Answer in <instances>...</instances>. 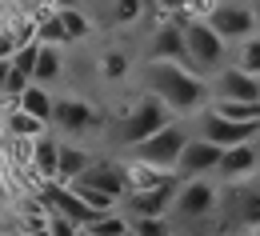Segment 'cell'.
<instances>
[{
    "mask_svg": "<svg viewBox=\"0 0 260 236\" xmlns=\"http://www.w3.org/2000/svg\"><path fill=\"white\" fill-rule=\"evenodd\" d=\"M144 88H148V96H156L172 116L204 112L208 100H212L208 80L196 76L192 68L176 64V60H148V64H144Z\"/></svg>",
    "mask_w": 260,
    "mask_h": 236,
    "instance_id": "cell-1",
    "label": "cell"
},
{
    "mask_svg": "<svg viewBox=\"0 0 260 236\" xmlns=\"http://www.w3.org/2000/svg\"><path fill=\"white\" fill-rule=\"evenodd\" d=\"M180 20V32H184V64L192 68L196 76H212L228 64V44L208 28L204 16H188V12H176Z\"/></svg>",
    "mask_w": 260,
    "mask_h": 236,
    "instance_id": "cell-2",
    "label": "cell"
},
{
    "mask_svg": "<svg viewBox=\"0 0 260 236\" xmlns=\"http://www.w3.org/2000/svg\"><path fill=\"white\" fill-rule=\"evenodd\" d=\"M216 208L244 232H260V172L244 180H220L216 184Z\"/></svg>",
    "mask_w": 260,
    "mask_h": 236,
    "instance_id": "cell-3",
    "label": "cell"
},
{
    "mask_svg": "<svg viewBox=\"0 0 260 236\" xmlns=\"http://www.w3.org/2000/svg\"><path fill=\"white\" fill-rule=\"evenodd\" d=\"M184 140H188V132H184L176 120H168V124L156 128L152 136L128 144V156L132 160H144V164H152V168H160V172H176V160H180Z\"/></svg>",
    "mask_w": 260,
    "mask_h": 236,
    "instance_id": "cell-4",
    "label": "cell"
},
{
    "mask_svg": "<svg viewBox=\"0 0 260 236\" xmlns=\"http://www.w3.org/2000/svg\"><path fill=\"white\" fill-rule=\"evenodd\" d=\"M216 212V184L208 176H188V180H176V192H172V208H168V220L180 216V220H204Z\"/></svg>",
    "mask_w": 260,
    "mask_h": 236,
    "instance_id": "cell-5",
    "label": "cell"
},
{
    "mask_svg": "<svg viewBox=\"0 0 260 236\" xmlns=\"http://www.w3.org/2000/svg\"><path fill=\"white\" fill-rule=\"evenodd\" d=\"M204 20H208V28L220 36L224 44H236V40H244V36L260 32V24H256V16H252V8H248V4H240V0L212 4V8L204 12Z\"/></svg>",
    "mask_w": 260,
    "mask_h": 236,
    "instance_id": "cell-6",
    "label": "cell"
},
{
    "mask_svg": "<svg viewBox=\"0 0 260 236\" xmlns=\"http://www.w3.org/2000/svg\"><path fill=\"white\" fill-rule=\"evenodd\" d=\"M168 120H172V112H168V108H164L156 96H148V92H144L140 100L132 104V112L120 120V132H116V136H120V144L128 148V144H136V140L152 136L156 128H164Z\"/></svg>",
    "mask_w": 260,
    "mask_h": 236,
    "instance_id": "cell-7",
    "label": "cell"
},
{
    "mask_svg": "<svg viewBox=\"0 0 260 236\" xmlns=\"http://www.w3.org/2000/svg\"><path fill=\"white\" fill-rule=\"evenodd\" d=\"M72 184V192H100V196H112V200L120 204L128 196V188H124V172H120V160H92L88 168L80 172L76 180H68Z\"/></svg>",
    "mask_w": 260,
    "mask_h": 236,
    "instance_id": "cell-8",
    "label": "cell"
},
{
    "mask_svg": "<svg viewBox=\"0 0 260 236\" xmlns=\"http://www.w3.org/2000/svg\"><path fill=\"white\" fill-rule=\"evenodd\" d=\"M196 136L212 140L216 148H232V144H244V140H260V124L256 120H224L208 108L196 124Z\"/></svg>",
    "mask_w": 260,
    "mask_h": 236,
    "instance_id": "cell-9",
    "label": "cell"
},
{
    "mask_svg": "<svg viewBox=\"0 0 260 236\" xmlns=\"http://www.w3.org/2000/svg\"><path fill=\"white\" fill-rule=\"evenodd\" d=\"M48 120L68 136H88V132H96L100 124H104L100 112L88 100H80V96H60V100H52V116H48Z\"/></svg>",
    "mask_w": 260,
    "mask_h": 236,
    "instance_id": "cell-10",
    "label": "cell"
},
{
    "mask_svg": "<svg viewBox=\"0 0 260 236\" xmlns=\"http://www.w3.org/2000/svg\"><path fill=\"white\" fill-rule=\"evenodd\" d=\"M208 88H212V100H260V80L248 76V72H240V68H232V64L212 72Z\"/></svg>",
    "mask_w": 260,
    "mask_h": 236,
    "instance_id": "cell-11",
    "label": "cell"
},
{
    "mask_svg": "<svg viewBox=\"0 0 260 236\" xmlns=\"http://www.w3.org/2000/svg\"><path fill=\"white\" fill-rule=\"evenodd\" d=\"M216 160H220V148L204 136H188L184 148H180V160H176V176L188 180V176H212L216 172Z\"/></svg>",
    "mask_w": 260,
    "mask_h": 236,
    "instance_id": "cell-12",
    "label": "cell"
},
{
    "mask_svg": "<svg viewBox=\"0 0 260 236\" xmlns=\"http://www.w3.org/2000/svg\"><path fill=\"white\" fill-rule=\"evenodd\" d=\"M260 172V144L256 140H244V144H232V148H220V160H216V172L220 180H244V176H256Z\"/></svg>",
    "mask_w": 260,
    "mask_h": 236,
    "instance_id": "cell-13",
    "label": "cell"
},
{
    "mask_svg": "<svg viewBox=\"0 0 260 236\" xmlns=\"http://www.w3.org/2000/svg\"><path fill=\"white\" fill-rule=\"evenodd\" d=\"M144 52H148V60H176V64H184V32H180V20L176 16H164L160 24L152 28Z\"/></svg>",
    "mask_w": 260,
    "mask_h": 236,
    "instance_id": "cell-14",
    "label": "cell"
},
{
    "mask_svg": "<svg viewBox=\"0 0 260 236\" xmlns=\"http://www.w3.org/2000/svg\"><path fill=\"white\" fill-rule=\"evenodd\" d=\"M176 180H180V176L164 180V184H156V188H144V192H128V196H124L128 216H168L172 192H176Z\"/></svg>",
    "mask_w": 260,
    "mask_h": 236,
    "instance_id": "cell-15",
    "label": "cell"
},
{
    "mask_svg": "<svg viewBox=\"0 0 260 236\" xmlns=\"http://www.w3.org/2000/svg\"><path fill=\"white\" fill-rule=\"evenodd\" d=\"M60 76H64V44H40L36 48V64H32V80L36 84H56Z\"/></svg>",
    "mask_w": 260,
    "mask_h": 236,
    "instance_id": "cell-16",
    "label": "cell"
},
{
    "mask_svg": "<svg viewBox=\"0 0 260 236\" xmlns=\"http://www.w3.org/2000/svg\"><path fill=\"white\" fill-rule=\"evenodd\" d=\"M120 172H124V188H128V192L156 188V184H164V180L176 176V172H160V168H152V164H144V160H132V156L120 164Z\"/></svg>",
    "mask_w": 260,
    "mask_h": 236,
    "instance_id": "cell-17",
    "label": "cell"
},
{
    "mask_svg": "<svg viewBox=\"0 0 260 236\" xmlns=\"http://www.w3.org/2000/svg\"><path fill=\"white\" fill-rule=\"evenodd\" d=\"M92 160H96V156H92L88 148H80V144H60V148H56V176H52V180H64L68 184V180H76L80 172L88 168Z\"/></svg>",
    "mask_w": 260,
    "mask_h": 236,
    "instance_id": "cell-18",
    "label": "cell"
},
{
    "mask_svg": "<svg viewBox=\"0 0 260 236\" xmlns=\"http://www.w3.org/2000/svg\"><path fill=\"white\" fill-rule=\"evenodd\" d=\"M12 104H16V108H24V112L36 116V120H44V124H48V116H52V96H48V88H44V84H36V80H28V84H24V92H20Z\"/></svg>",
    "mask_w": 260,
    "mask_h": 236,
    "instance_id": "cell-19",
    "label": "cell"
},
{
    "mask_svg": "<svg viewBox=\"0 0 260 236\" xmlns=\"http://www.w3.org/2000/svg\"><path fill=\"white\" fill-rule=\"evenodd\" d=\"M56 148H60V144H56L52 136H44V132L32 136V160H28V164H32V172L40 180H52V176H56Z\"/></svg>",
    "mask_w": 260,
    "mask_h": 236,
    "instance_id": "cell-20",
    "label": "cell"
},
{
    "mask_svg": "<svg viewBox=\"0 0 260 236\" xmlns=\"http://www.w3.org/2000/svg\"><path fill=\"white\" fill-rule=\"evenodd\" d=\"M232 68H240V72H248V76H260V32L244 36V40H236L232 44Z\"/></svg>",
    "mask_w": 260,
    "mask_h": 236,
    "instance_id": "cell-21",
    "label": "cell"
},
{
    "mask_svg": "<svg viewBox=\"0 0 260 236\" xmlns=\"http://www.w3.org/2000/svg\"><path fill=\"white\" fill-rule=\"evenodd\" d=\"M128 68H132V56L124 52V48H104V52H100V60H96L100 80H108V84L124 80V76H128Z\"/></svg>",
    "mask_w": 260,
    "mask_h": 236,
    "instance_id": "cell-22",
    "label": "cell"
},
{
    "mask_svg": "<svg viewBox=\"0 0 260 236\" xmlns=\"http://www.w3.org/2000/svg\"><path fill=\"white\" fill-rule=\"evenodd\" d=\"M208 108L224 120H256L260 124V100H208Z\"/></svg>",
    "mask_w": 260,
    "mask_h": 236,
    "instance_id": "cell-23",
    "label": "cell"
},
{
    "mask_svg": "<svg viewBox=\"0 0 260 236\" xmlns=\"http://www.w3.org/2000/svg\"><path fill=\"white\" fill-rule=\"evenodd\" d=\"M4 132L8 136H40L44 132V120H36V116H28L24 108L12 104V108L4 112Z\"/></svg>",
    "mask_w": 260,
    "mask_h": 236,
    "instance_id": "cell-24",
    "label": "cell"
},
{
    "mask_svg": "<svg viewBox=\"0 0 260 236\" xmlns=\"http://www.w3.org/2000/svg\"><path fill=\"white\" fill-rule=\"evenodd\" d=\"M56 16H60V24H64V36L68 40H84V36L92 32V20L80 12V8H56Z\"/></svg>",
    "mask_w": 260,
    "mask_h": 236,
    "instance_id": "cell-25",
    "label": "cell"
},
{
    "mask_svg": "<svg viewBox=\"0 0 260 236\" xmlns=\"http://www.w3.org/2000/svg\"><path fill=\"white\" fill-rule=\"evenodd\" d=\"M128 228L136 236H172L168 216H128Z\"/></svg>",
    "mask_w": 260,
    "mask_h": 236,
    "instance_id": "cell-26",
    "label": "cell"
},
{
    "mask_svg": "<svg viewBox=\"0 0 260 236\" xmlns=\"http://www.w3.org/2000/svg\"><path fill=\"white\" fill-rule=\"evenodd\" d=\"M36 40H40V44H68L64 24H60V16H56V12H48V16H40V20H36Z\"/></svg>",
    "mask_w": 260,
    "mask_h": 236,
    "instance_id": "cell-27",
    "label": "cell"
},
{
    "mask_svg": "<svg viewBox=\"0 0 260 236\" xmlns=\"http://www.w3.org/2000/svg\"><path fill=\"white\" fill-rule=\"evenodd\" d=\"M124 228H128V216H116V208H112V212H100L96 220L88 224L92 236H120Z\"/></svg>",
    "mask_w": 260,
    "mask_h": 236,
    "instance_id": "cell-28",
    "label": "cell"
},
{
    "mask_svg": "<svg viewBox=\"0 0 260 236\" xmlns=\"http://www.w3.org/2000/svg\"><path fill=\"white\" fill-rule=\"evenodd\" d=\"M144 16V0H112V24H136Z\"/></svg>",
    "mask_w": 260,
    "mask_h": 236,
    "instance_id": "cell-29",
    "label": "cell"
},
{
    "mask_svg": "<svg viewBox=\"0 0 260 236\" xmlns=\"http://www.w3.org/2000/svg\"><path fill=\"white\" fill-rule=\"evenodd\" d=\"M36 48H40V44H36V40H24V44H16V48H12V56H8V60H12V68H16V72H24V76H28V80H32V64H36Z\"/></svg>",
    "mask_w": 260,
    "mask_h": 236,
    "instance_id": "cell-30",
    "label": "cell"
},
{
    "mask_svg": "<svg viewBox=\"0 0 260 236\" xmlns=\"http://www.w3.org/2000/svg\"><path fill=\"white\" fill-rule=\"evenodd\" d=\"M44 232H48V236H76V232H80V224H76V220H68V216H60V212H48Z\"/></svg>",
    "mask_w": 260,
    "mask_h": 236,
    "instance_id": "cell-31",
    "label": "cell"
},
{
    "mask_svg": "<svg viewBox=\"0 0 260 236\" xmlns=\"http://www.w3.org/2000/svg\"><path fill=\"white\" fill-rule=\"evenodd\" d=\"M24 84H28V76L12 68V72H8V80H4V88H0V96H4V100H16V96L24 92Z\"/></svg>",
    "mask_w": 260,
    "mask_h": 236,
    "instance_id": "cell-32",
    "label": "cell"
},
{
    "mask_svg": "<svg viewBox=\"0 0 260 236\" xmlns=\"http://www.w3.org/2000/svg\"><path fill=\"white\" fill-rule=\"evenodd\" d=\"M156 4H160L164 16H176V12H184V4H188V0H156Z\"/></svg>",
    "mask_w": 260,
    "mask_h": 236,
    "instance_id": "cell-33",
    "label": "cell"
},
{
    "mask_svg": "<svg viewBox=\"0 0 260 236\" xmlns=\"http://www.w3.org/2000/svg\"><path fill=\"white\" fill-rule=\"evenodd\" d=\"M248 8H252V16H256V24H260V0H252Z\"/></svg>",
    "mask_w": 260,
    "mask_h": 236,
    "instance_id": "cell-34",
    "label": "cell"
},
{
    "mask_svg": "<svg viewBox=\"0 0 260 236\" xmlns=\"http://www.w3.org/2000/svg\"><path fill=\"white\" fill-rule=\"evenodd\" d=\"M4 168H8V160H4V152H0V180H4Z\"/></svg>",
    "mask_w": 260,
    "mask_h": 236,
    "instance_id": "cell-35",
    "label": "cell"
},
{
    "mask_svg": "<svg viewBox=\"0 0 260 236\" xmlns=\"http://www.w3.org/2000/svg\"><path fill=\"white\" fill-rule=\"evenodd\" d=\"M76 236H92V232H88V228H80V232H76Z\"/></svg>",
    "mask_w": 260,
    "mask_h": 236,
    "instance_id": "cell-36",
    "label": "cell"
},
{
    "mask_svg": "<svg viewBox=\"0 0 260 236\" xmlns=\"http://www.w3.org/2000/svg\"><path fill=\"white\" fill-rule=\"evenodd\" d=\"M120 236H136V232H132V228H124V232H120Z\"/></svg>",
    "mask_w": 260,
    "mask_h": 236,
    "instance_id": "cell-37",
    "label": "cell"
},
{
    "mask_svg": "<svg viewBox=\"0 0 260 236\" xmlns=\"http://www.w3.org/2000/svg\"><path fill=\"white\" fill-rule=\"evenodd\" d=\"M0 204H4V184H0Z\"/></svg>",
    "mask_w": 260,
    "mask_h": 236,
    "instance_id": "cell-38",
    "label": "cell"
},
{
    "mask_svg": "<svg viewBox=\"0 0 260 236\" xmlns=\"http://www.w3.org/2000/svg\"><path fill=\"white\" fill-rule=\"evenodd\" d=\"M12 236H24V232H12Z\"/></svg>",
    "mask_w": 260,
    "mask_h": 236,
    "instance_id": "cell-39",
    "label": "cell"
},
{
    "mask_svg": "<svg viewBox=\"0 0 260 236\" xmlns=\"http://www.w3.org/2000/svg\"><path fill=\"white\" fill-rule=\"evenodd\" d=\"M212 236H224V232H212Z\"/></svg>",
    "mask_w": 260,
    "mask_h": 236,
    "instance_id": "cell-40",
    "label": "cell"
},
{
    "mask_svg": "<svg viewBox=\"0 0 260 236\" xmlns=\"http://www.w3.org/2000/svg\"><path fill=\"white\" fill-rule=\"evenodd\" d=\"M256 80H260V76H256Z\"/></svg>",
    "mask_w": 260,
    "mask_h": 236,
    "instance_id": "cell-41",
    "label": "cell"
}]
</instances>
